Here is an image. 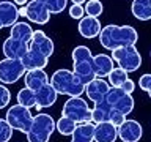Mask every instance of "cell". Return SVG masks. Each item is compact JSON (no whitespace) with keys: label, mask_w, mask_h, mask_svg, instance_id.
Segmentation results:
<instances>
[{"label":"cell","mask_w":151,"mask_h":142,"mask_svg":"<svg viewBox=\"0 0 151 142\" xmlns=\"http://www.w3.org/2000/svg\"><path fill=\"white\" fill-rule=\"evenodd\" d=\"M101 46L107 51H113L118 47L124 46H135L137 40H139V33L134 27L131 25H106L101 28V32L98 33Z\"/></svg>","instance_id":"cell-1"},{"label":"cell","mask_w":151,"mask_h":142,"mask_svg":"<svg viewBox=\"0 0 151 142\" xmlns=\"http://www.w3.org/2000/svg\"><path fill=\"white\" fill-rule=\"evenodd\" d=\"M49 84L58 95H68V96H80L85 87L82 80L69 70H57L50 76Z\"/></svg>","instance_id":"cell-2"},{"label":"cell","mask_w":151,"mask_h":142,"mask_svg":"<svg viewBox=\"0 0 151 142\" xmlns=\"http://www.w3.org/2000/svg\"><path fill=\"white\" fill-rule=\"evenodd\" d=\"M73 73L83 82V85L94 79V68H93V54L87 46H76L73 54Z\"/></svg>","instance_id":"cell-3"},{"label":"cell","mask_w":151,"mask_h":142,"mask_svg":"<svg viewBox=\"0 0 151 142\" xmlns=\"http://www.w3.org/2000/svg\"><path fill=\"white\" fill-rule=\"evenodd\" d=\"M54 131V118L49 114H36V115H33L32 125L27 131V142H49Z\"/></svg>","instance_id":"cell-4"},{"label":"cell","mask_w":151,"mask_h":142,"mask_svg":"<svg viewBox=\"0 0 151 142\" xmlns=\"http://www.w3.org/2000/svg\"><path fill=\"white\" fill-rule=\"evenodd\" d=\"M112 60L126 73H134L142 66V55L135 46H124L112 51Z\"/></svg>","instance_id":"cell-5"},{"label":"cell","mask_w":151,"mask_h":142,"mask_svg":"<svg viewBox=\"0 0 151 142\" xmlns=\"http://www.w3.org/2000/svg\"><path fill=\"white\" fill-rule=\"evenodd\" d=\"M61 114L76 123L91 122V107H88V103L80 96H69V99L63 104Z\"/></svg>","instance_id":"cell-6"},{"label":"cell","mask_w":151,"mask_h":142,"mask_svg":"<svg viewBox=\"0 0 151 142\" xmlns=\"http://www.w3.org/2000/svg\"><path fill=\"white\" fill-rule=\"evenodd\" d=\"M5 120L8 122V125L13 128V130H17L27 134L28 128L32 125V120H33V115L30 112V109L25 107V106H21V104H14L6 111V117Z\"/></svg>","instance_id":"cell-7"},{"label":"cell","mask_w":151,"mask_h":142,"mask_svg":"<svg viewBox=\"0 0 151 142\" xmlns=\"http://www.w3.org/2000/svg\"><path fill=\"white\" fill-rule=\"evenodd\" d=\"M106 103L112 107V111L121 112L127 115L134 111V98L129 93L123 92L120 87H110L106 93Z\"/></svg>","instance_id":"cell-8"},{"label":"cell","mask_w":151,"mask_h":142,"mask_svg":"<svg viewBox=\"0 0 151 142\" xmlns=\"http://www.w3.org/2000/svg\"><path fill=\"white\" fill-rule=\"evenodd\" d=\"M19 16L27 17L30 22L38 24V25H44V24L49 22L50 13L41 2H38V0H28L27 5H24L19 9Z\"/></svg>","instance_id":"cell-9"},{"label":"cell","mask_w":151,"mask_h":142,"mask_svg":"<svg viewBox=\"0 0 151 142\" xmlns=\"http://www.w3.org/2000/svg\"><path fill=\"white\" fill-rule=\"evenodd\" d=\"M25 74L22 62L19 59H6L0 60V80L3 84H14Z\"/></svg>","instance_id":"cell-10"},{"label":"cell","mask_w":151,"mask_h":142,"mask_svg":"<svg viewBox=\"0 0 151 142\" xmlns=\"http://www.w3.org/2000/svg\"><path fill=\"white\" fill-rule=\"evenodd\" d=\"M28 49H33L50 59V55L54 54V41L42 30H33V35L28 41Z\"/></svg>","instance_id":"cell-11"},{"label":"cell","mask_w":151,"mask_h":142,"mask_svg":"<svg viewBox=\"0 0 151 142\" xmlns=\"http://www.w3.org/2000/svg\"><path fill=\"white\" fill-rule=\"evenodd\" d=\"M116 133L123 142H139L143 136V128L137 120H124L116 128Z\"/></svg>","instance_id":"cell-12"},{"label":"cell","mask_w":151,"mask_h":142,"mask_svg":"<svg viewBox=\"0 0 151 142\" xmlns=\"http://www.w3.org/2000/svg\"><path fill=\"white\" fill-rule=\"evenodd\" d=\"M109 88H110V85H109L107 80H104L102 78H94V79L90 80V82L85 84L83 93H87L90 101L99 103V101H104Z\"/></svg>","instance_id":"cell-13"},{"label":"cell","mask_w":151,"mask_h":142,"mask_svg":"<svg viewBox=\"0 0 151 142\" xmlns=\"http://www.w3.org/2000/svg\"><path fill=\"white\" fill-rule=\"evenodd\" d=\"M116 139H118L116 126H113L110 122L94 123L93 142H115Z\"/></svg>","instance_id":"cell-14"},{"label":"cell","mask_w":151,"mask_h":142,"mask_svg":"<svg viewBox=\"0 0 151 142\" xmlns=\"http://www.w3.org/2000/svg\"><path fill=\"white\" fill-rule=\"evenodd\" d=\"M57 96H58V93H57L55 88L47 82V84L42 85V87H40L38 90H35V98H36L35 107L36 109H42V107L54 106L55 101H57Z\"/></svg>","instance_id":"cell-15"},{"label":"cell","mask_w":151,"mask_h":142,"mask_svg":"<svg viewBox=\"0 0 151 142\" xmlns=\"http://www.w3.org/2000/svg\"><path fill=\"white\" fill-rule=\"evenodd\" d=\"M2 51L6 59H19L21 60L25 52L28 51V43H24V41H19V40H14V38H6L2 44Z\"/></svg>","instance_id":"cell-16"},{"label":"cell","mask_w":151,"mask_h":142,"mask_svg":"<svg viewBox=\"0 0 151 142\" xmlns=\"http://www.w3.org/2000/svg\"><path fill=\"white\" fill-rule=\"evenodd\" d=\"M19 9L13 2L0 0V28L11 27L14 22H17Z\"/></svg>","instance_id":"cell-17"},{"label":"cell","mask_w":151,"mask_h":142,"mask_svg":"<svg viewBox=\"0 0 151 142\" xmlns=\"http://www.w3.org/2000/svg\"><path fill=\"white\" fill-rule=\"evenodd\" d=\"M101 22H99L98 17L93 16H83L82 19H79V27L77 30L83 38H94L98 36V33L101 32Z\"/></svg>","instance_id":"cell-18"},{"label":"cell","mask_w":151,"mask_h":142,"mask_svg":"<svg viewBox=\"0 0 151 142\" xmlns=\"http://www.w3.org/2000/svg\"><path fill=\"white\" fill-rule=\"evenodd\" d=\"M21 62H22L25 71H28V70H44L47 66L49 59H47L46 55L40 54V52H36L33 49H28L25 52V55L21 59Z\"/></svg>","instance_id":"cell-19"},{"label":"cell","mask_w":151,"mask_h":142,"mask_svg":"<svg viewBox=\"0 0 151 142\" xmlns=\"http://www.w3.org/2000/svg\"><path fill=\"white\" fill-rule=\"evenodd\" d=\"M93 68L96 78H107L109 73L113 70V60L107 54H98L93 55Z\"/></svg>","instance_id":"cell-20"},{"label":"cell","mask_w":151,"mask_h":142,"mask_svg":"<svg viewBox=\"0 0 151 142\" xmlns=\"http://www.w3.org/2000/svg\"><path fill=\"white\" fill-rule=\"evenodd\" d=\"M93 131H94L93 122L77 123L73 134H71V142H93Z\"/></svg>","instance_id":"cell-21"},{"label":"cell","mask_w":151,"mask_h":142,"mask_svg":"<svg viewBox=\"0 0 151 142\" xmlns=\"http://www.w3.org/2000/svg\"><path fill=\"white\" fill-rule=\"evenodd\" d=\"M24 79H25V87L32 90H38L49 82V76L46 74L44 70H28L24 74Z\"/></svg>","instance_id":"cell-22"},{"label":"cell","mask_w":151,"mask_h":142,"mask_svg":"<svg viewBox=\"0 0 151 142\" xmlns=\"http://www.w3.org/2000/svg\"><path fill=\"white\" fill-rule=\"evenodd\" d=\"M33 35V28L30 24L27 22H14L11 27H9V36L14 38V40L28 43L30 38Z\"/></svg>","instance_id":"cell-23"},{"label":"cell","mask_w":151,"mask_h":142,"mask_svg":"<svg viewBox=\"0 0 151 142\" xmlns=\"http://www.w3.org/2000/svg\"><path fill=\"white\" fill-rule=\"evenodd\" d=\"M131 11L139 21H150L151 19V0H132Z\"/></svg>","instance_id":"cell-24"},{"label":"cell","mask_w":151,"mask_h":142,"mask_svg":"<svg viewBox=\"0 0 151 142\" xmlns=\"http://www.w3.org/2000/svg\"><path fill=\"white\" fill-rule=\"evenodd\" d=\"M110 112H112V107L106 103V99H104V101H99V103H94V107L91 109V122L93 123L109 122Z\"/></svg>","instance_id":"cell-25"},{"label":"cell","mask_w":151,"mask_h":142,"mask_svg":"<svg viewBox=\"0 0 151 142\" xmlns=\"http://www.w3.org/2000/svg\"><path fill=\"white\" fill-rule=\"evenodd\" d=\"M17 104L25 106L28 109L35 107V104H36L35 90H32V88H28V87L21 88V90H19V93H17Z\"/></svg>","instance_id":"cell-26"},{"label":"cell","mask_w":151,"mask_h":142,"mask_svg":"<svg viewBox=\"0 0 151 142\" xmlns=\"http://www.w3.org/2000/svg\"><path fill=\"white\" fill-rule=\"evenodd\" d=\"M76 123L74 120H71L69 117H65V115H61L58 118V122H55V130L60 133L61 136H71L73 134V131H74V128H76Z\"/></svg>","instance_id":"cell-27"},{"label":"cell","mask_w":151,"mask_h":142,"mask_svg":"<svg viewBox=\"0 0 151 142\" xmlns=\"http://www.w3.org/2000/svg\"><path fill=\"white\" fill-rule=\"evenodd\" d=\"M127 74L129 73H126V71L123 68H120V66H118V68H113L107 76L109 78V85H110V87H120V85L127 79Z\"/></svg>","instance_id":"cell-28"},{"label":"cell","mask_w":151,"mask_h":142,"mask_svg":"<svg viewBox=\"0 0 151 142\" xmlns=\"http://www.w3.org/2000/svg\"><path fill=\"white\" fill-rule=\"evenodd\" d=\"M83 11L87 16H93V17H99L104 11V7L101 3V0H87L83 7Z\"/></svg>","instance_id":"cell-29"},{"label":"cell","mask_w":151,"mask_h":142,"mask_svg":"<svg viewBox=\"0 0 151 142\" xmlns=\"http://www.w3.org/2000/svg\"><path fill=\"white\" fill-rule=\"evenodd\" d=\"M41 2L44 7L49 9L50 14H58V13H63V9L66 8L68 5V0H38Z\"/></svg>","instance_id":"cell-30"},{"label":"cell","mask_w":151,"mask_h":142,"mask_svg":"<svg viewBox=\"0 0 151 142\" xmlns=\"http://www.w3.org/2000/svg\"><path fill=\"white\" fill-rule=\"evenodd\" d=\"M13 136V128L5 118H0V142H8Z\"/></svg>","instance_id":"cell-31"},{"label":"cell","mask_w":151,"mask_h":142,"mask_svg":"<svg viewBox=\"0 0 151 142\" xmlns=\"http://www.w3.org/2000/svg\"><path fill=\"white\" fill-rule=\"evenodd\" d=\"M139 87L143 90V92H146L148 95H151V74H143V76H140V79H139Z\"/></svg>","instance_id":"cell-32"},{"label":"cell","mask_w":151,"mask_h":142,"mask_svg":"<svg viewBox=\"0 0 151 142\" xmlns=\"http://www.w3.org/2000/svg\"><path fill=\"white\" fill-rule=\"evenodd\" d=\"M9 99H11V93H9V90L5 87V85H0V109L6 107L9 104Z\"/></svg>","instance_id":"cell-33"},{"label":"cell","mask_w":151,"mask_h":142,"mask_svg":"<svg viewBox=\"0 0 151 142\" xmlns=\"http://www.w3.org/2000/svg\"><path fill=\"white\" fill-rule=\"evenodd\" d=\"M124 120H126V115H124V114L116 112V111H112V112H110V117H109V122H110L113 126H116V128L120 126Z\"/></svg>","instance_id":"cell-34"},{"label":"cell","mask_w":151,"mask_h":142,"mask_svg":"<svg viewBox=\"0 0 151 142\" xmlns=\"http://www.w3.org/2000/svg\"><path fill=\"white\" fill-rule=\"evenodd\" d=\"M69 16L73 19H82L85 16L83 7L82 5H73V7L69 8Z\"/></svg>","instance_id":"cell-35"},{"label":"cell","mask_w":151,"mask_h":142,"mask_svg":"<svg viewBox=\"0 0 151 142\" xmlns=\"http://www.w3.org/2000/svg\"><path fill=\"white\" fill-rule=\"evenodd\" d=\"M120 88L123 90V92H126V93H129V95H131V93L135 90V82H134L132 79L127 78V79L124 80V82H123V84L120 85Z\"/></svg>","instance_id":"cell-36"},{"label":"cell","mask_w":151,"mask_h":142,"mask_svg":"<svg viewBox=\"0 0 151 142\" xmlns=\"http://www.w3.org/2000/svg\"><path fill=\"white\" fill-rule=\"evenodd\" d=\"M27 2L28 0H14V5H21V7H24V5H27Z\"/></svg>","instance_id":"cell-37"},{"label":"cell","mask_w":151,"mask_h":142,"mask_svg":"<svg viewBox=\"0 0 151 142\" xmlns=\"http://www.w3.org/2000/svg\"><path fill=\"white\" fill-rule=\"evenodd\" d=\"M71 2H73V5H83L87 0H71Z\"/></svg>","instance_id":"cell-38"}]
</instances>
